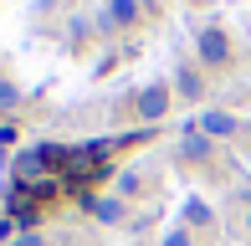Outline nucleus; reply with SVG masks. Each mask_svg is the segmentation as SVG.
I'll list each match as a JSON object with an SVG mask.
<instances>
[{
  "mask_svg": "<svg viewBox=\"0 0 251 246\" xmlns=\"http://www.w3.org/2000/svg\"><path fill=\"white\" fill-rule=\"evenodd\" d=\"M179 93L195 98V93H200V77H195V72H179Z\"/></svg>",
  "mask_w": 251,
  "mask_h": 246,
  "instance_id": "9b49d317",
  "label": "nucleus"
},
{
  "mask_svg": "<svg viewBox=\"0 0 251 246\" xmlns=\"http://www.w3.org/2000/svg\"><path fill=\"white\" fill-rule=\"evenodd\" d=\"M200 57L210 62V67L231 57V47H226V36H221V31H215V26H210V31H200Z\"/></svg>",
  "mask_w": 251,
  "mask_h": 246,
  "instance_id": "f03ea898",
  "label": "nucleus"
},
{
  "mask_svg": "<svg viewBox=\"0 0 251 246\" xmlns=\"http://www.w3.org/2000/svg\"><path fill=\"white\" fill-rule=\"evenodd\" d=\"M205 149H210V144H205L200 133H185V159H205Z\"/></svg>",
  "mask_w": 251,
  "mask_h": 246,
  "instance_id": "0eeeda50",
  "label": "nucleus"
},
{
  "mask_svg": "<svg viewBox=\"0 0 251 246\" xmlns=\"http://www.w3.org/2000/svg\"><path fill=\"white\" fill-rule=\"evenodd\" d=\"M164 246H190V236H185V231H169V236H164Z\"/></svg>",
  "mask_w": 251,
  "mask_h": 246,
  "instance_id": "f8f14e48",
  "label": "nucleus"
},
{
  "mask_svg": "<svg viewBox=\"0 0 251 246\" xmlns=\"http://www.w3.org/2000/svg\"><path fill=\"white\" fill-rule=\"evenodd\" d=\"M108 16H113V26H133L139 21V0H108Z\"/></svg>",
  "mask_w": 251,
  "mask_h": 246,
  "instance_id": "423d86ee",
  "label": "nucleus"
},
{
  "mask_svg": "<svg viewBox=\"0 0 251 246\" xmlns=\"http://www.w3.org/2000/svg\"><path fill=\"white\" fill-rule=\"evenodd\" d=\"M108 149H113V144L72 149V154H67V164H62V185H87V180H98V174L108 170Z\"/></svg>",
  "mask_w": 251,
  "mask_h": 246,
  "instance_id": "f257e3e1",
  "label": "nucleus"
},
{
  "mask_svg": "<svg viewBox=\"0 0 251 246\" xmlns=\"http://www.w3.org/2000/svg\"><path fill=\"white\" fill-rule=\"evenodd\" d=\"M200 128L210 133V139H231V133H236V118L215 108V113H205V118H200Z\"/></svg>",
  "mask_w": 251,
  "mask_h": 246,
  "instance_id": "39448f33",
  "label": "nucleus"
},
{
  "mask_svg": "<svg viewBox=\"0 0 251 246\" xmlns=\"http://www.w3.org/2000/svg\"><path fill=\"white\" fill-rule=\"evenodd\" d=\"M164 108H169V87H144L139 113H144V118H164Z\"/></svg>",
  "mask_w": 251,
  "mask_h": 246,
  "instance_id": "7ed1b4c3",
  "label": "nucleus"
},
{
  "mask_svg": "<svg viewBox=\"0 0 251 246\" xmlns=\"http://www.w3.org/2000/svg\"><path fill=\"white\" fill-rule=\"evenodd\" d=\"M21 103V87L16 82H0V108H16Z\"/></svg>",
  "mask_w": 251,
  "mask_h": 246,
  "instance_id": "1a4fd4ad",
  "label": "nucleus"
},
{
  "mask_svg": "<svg viewBox=\"0 0 251 246\" xmlns=\"http://www.w3.org/2000/svg\"><path fill=\"white\" fill-rule=\"evenodd\" d=\"M10 221H16V226H36V200H31L26 190L10 195Z\"/></svg>",
  "mask_w": 251,
  "mask_h": 246,
  "instance_id": "20e7f679",
  "label": "nucleus"
},
{
  "mask_svg": "<svg viewBox=\"0 0 251 246\" xmlns=\"http://www.w3.org/2000/svg\"><path fill=\"white\" fill-rule=\"evenodd\" d=\"M93 210H98L102 221H118V216H123V205H118V200H93Z\"/></svg>",
  "mask_w": 251,
  "mask_h": 246,
  "instance_id": "6e6552de",
  "label": "nucleus"
},
{
  "mask_svg": "<svg viewBox=\"0 0 251 246\" xmlns=\"http://www.w3.org/2000/svg\"><path fill=\"white\" fill-rule=\"evenodd\" d=\"M185 216H190V221H195V226H205V221H210V210H205V205H200V200H190V205H185Z\"/></svg>",
  "mask_w": 251,
  "mask_h": 246,
  "instance_id": "9d476101",
  "label": "nucleus"
},
{
  "mask_svg": "<svg viewBox=\"0 0 251 246\" xmlns=\"http://www.w3.org/2000/svg\"><path fill=\"white\" fill-rule=\"evenodd\" d=\"M16 246H41V236H16Z\"/></svg>",
  "mask_w": 251,
  "mask_h": 246,
  "instance_id": "ddd939ff",
  "label": "nucleus"
}]
</instances>
